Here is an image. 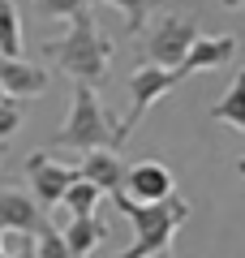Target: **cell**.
Segmentation results:
<instances>
[{"label": "cell", "mask_w": 245, "mask_h": 258, "mask_svg": "<svg viewBox=\"0 0 245 258\" xmlns=\"http://www.w3.org/2000/svg\"><path fill=\"white\" fill-rule=\"evenodd\" d=\"M194 43H198V22H194L190 13H163L151 26V35H146L142 60L163 64V69H181Z\"/></svg>", "instance_id": "5b68a950"}, {"label": "cell", "mask_w": 245, "mask_h": 258, "mask_svg": "<svg viewBox=\"0 0 245 258\" xmlns=\"http://www.w3.org/2000/svg\"><path fill=\"white\" fill-rule=\"evenodd\" d=\"M211 120H219V125H236L245 134V69H236L232 86L224 91V99L211 108Z\"/></svg>", "instance_id": "4fadbf2b"}, {"label": "cell", "mask_w": 245, "mask_h": 258, "mask_svg": "<svg viewBox=\"0 0 245 258\" xmlns=\"http://www.w3.org/2000/svg\"><path fill=\"white\" fill-rule=\"evenodd\" d=\"M125 194L138 203H163V198L176 194V176L163 159H138L125 172Z\"/></svg>", "instance_id": "52a82bcc"}, {"label": "cell", "mask_w": 245, "mask_h": 258, "mask_svg": "<svg viewBox=\"0 0 245 258\" xmlns=\"http://www.w3.org/2000/svg\"><path fill=\"white\" fill-rule=\"evenodd\" d=\"M99 198H103V189L95 181H86V176L78 172V181L65 189V198H60V207L69 215H95V207H99Z\"/></svg>", "instance_id": "9a60e30c"}, {"label": "cell", "mask_w": 245, "mask_h": 258, "mask_svg": "<svg viewBox=\"0 0 245 258\" xmlns=\"http://www.w3.org/2000/svg\"><path fill=\"white\" fill-rule=\"evenodd\" d=\"M151 258H172V254H168V249H159V254H151Z\"/></svg>", "instance_id": "cb8c5ba5"}, {"label": "cell", "mask_w": 245, "mask_h": 258, "mask_svg": "<svg viewBox=\"0 0 245 258\" xmlns=\"http://www.w3.org/2000/svg\"><path fill=\"white\" fill-rule=\"evenodd\" d=\"M0 99H5V86H0Z\"/></svg>", "instance_id": "d4e9b609"}, {"label": "cell", "mask_w": 245, "mask_h": 258, "mask_svg": "<svg viewBox=\"0 0 245 258\" xmlns=\"http://www.w3.org/2000/svg\"><path fill=\"white\" fill-rule=\"evenodd\" d=\"M176 82H181V69H163V64H151V60H142L134 69V78H129V112H125V120L116 125V151L129 142L134 125L146 116V108L159 103Z\"/></svg>", "instance_id": "277c9868"}, {"label": "cell", "mask_w": 245, "mask_h": 258, "mask_svg": "<svg viewBox=\"0 0 245 258\" xmlns=\"http://www.w3.org/2000/svg\"><path fill=\"white\" fill-rule=\"evenodd\" d=\"M52 147H73V151L112 147L116 151V120L103 112L95 86H86V82L73 86V108H69V116H65V125L56 129Z\"/></svg>", "instance_id": "3957f363"}, {"label": "cell", "mask_w": 245, "mask_h": 258, "mask_svg": "<svg viewBox=\"0 0 245 258\" xmlns=\"http://www.w3.org/2000/svg\"><path fill=\"white\" fill-rule=\"evenodd\" d=\"M43 224H47V215H43V207H39L35 194L18 189V185H0V228L35 237Z\"/></svg>", "instance_id": "ba28073f"}, {"label": "cell", "mask_w": 245, "mask_h": 258, "mask_svg": "<svg viewBox=\"0 0 245 258\" xmlns=\"http://www.w3.org/2000/svg\"><path fill=\"white\" fill-rule=\"evenodd\" d=\"M86 181H95L103 194H120L125 189V172L129 168L120 164V155L112 147H99V151H86V159H82V168H78Z\"/></svg>", "instance_id": "8fae6325"}, {"label": "cell", "mask_w": 245, "mask_h": 258, "mask_svg": "<svg viewBox=\"0 0 245 258\" xmlns=\"http://www.w3.org/2000/svg\"><path fill=\"white\" fill-rule=\"evenodd\" d=\"M43 56L56 60L73 82H86V86H99L108 78V64H112V39L99 30L91 9H82L78 18H69V30L60 39H47Z\"/></svg>", "instance_id": "6da1fadb"}, {"label": "cell", "mask_w": 245, "mask_h": 258, "mask_svg": "<svg viewBox=\"0 0 245 258\" xmlns=\"http://www.w3.org/2000/svg\"><path fill=\"white\" fill-rule=\"evenodd\" d=\"M236 176H245V155H241V159H236Z\"/></svg>", "instance_id": "7402d4cb"}, {"label": "cell", "mask_w": 245, "mask_h": 258, "mask_svg": "<svg viewBox=\"0 0 245 258\" xmlns=\"http://www.w3.org/2000/svg\"><path fill=\"white\" fill-rule=\"evenodd\" d=\"M26 181H30V194L39 198V207L47 211V207H60L65 189L78 181V168H65L47 151H35V155H26Z\"/></svg>", "instance_id": "8992f818"}, {"label": "cell", "mask_w": 245, "mask_h": 258, "mask_svg": "<svg viewBox=\"0 0 245 258\" xmlns=\"http://www.w3.org/2000/svg\"><path fill=\"white\" fill-rule=\"evenodd\" d=\"M103 237H108V224H103L99 215H73L69 228H65V245H69L73 258H86Z\"/></svg>", "instance_id": "7c38bea8"}, {"label": "cell", "mask_w": 245, "mask_h": 258, "mask_svg": "<svg viewBox=\"0 0 245 258\" xmlns=\"http://www.w3.org/2000/svg\"><path fill=\"white\" fill-rule=\"evenodd\" d=\"M232 56H236V39L232 35H198V43L190 47V56H185V64H181V78L202 74V69H219V64H228Z\"/></svg>", "instance_id": "30bf717a"}, {"label": "cell", "mask_w": 245, "mask_h": 258, "mask_svg": "<svg viewBox=\"0 0 245 258\" xmlns=\"http://www.w3.org/2000/svg\"><path fill=\"white\" fill-rule=\"evenodd\" d=\"M0 86L13 99H35V95L47 91V69L30 60H5L0 56Z\"/></svg>", "instance_id": "9c48e42d"}, {"label": "cell", "mask_w": 245, "mask_h": 258, "mask_svg": "<svg viewBox=\"0 0 245 258\" xmlns=\"http://www.w3.org/2000/svg\"><path fill=\"white\" fill-rule=\"evenodd\" d=\"M5 258H39V249H35V237H26V232H22V245L13 249V254H5Z\"/></svg>", "instance_id": "ffe728a7"}, {"label": "cell", "mask_w": 245, "mask_h": 258, "mask_svg": "<svg viewBox=\"0 0 245 258\" xmlns=\"http://www.w3.org/2000/svg\"><path fill=\"white\" fill-rule=\"evenodd\" d=\"M99 5H112V9H120L125 13V26H129V35H142V26H146V13L159 5V0H99Z\"/></svg>", "instance_id": "2e32d148"}, {"label": "cell", "mask_w": 245, "mask_h": 258, "mask_svg": "<svg viewBox=\"0 0 245 258\" xmlns=\"http://www.w3.org/2000/svg\"><path fill=\"white\" fill-rule=\"evenodd\" d=\"M0 258H5V228H0Z\"/></svg>", "instance_id": "603a6c76"}, {"label": "cell", "mask_w": 245, "mask_h": 258, "mask_svg": "<svg viewBox=\"0 0 245 258\" xmlns=\"http://www.w3.org/2000/svg\"><path fill=\"white\" fill-rule=\"evenodd\" d=\"M18 129H22V99L5 95L0 99V138H13Z\"/></svg>", "instance_id": "d6986e66"}, {"label": "cell", "mask_w": 245, "mask_h": 258, "mask_svg": "<svg viewBox=\"0 0 245 258\" xmlns=\"http://www.w3.org/2000/svg\"><path fill=\"white\" fill-rule=\"evenodd\" d=\"M35 249H39V258H73L69 245H65V232L56 228V224H43V228L35 232Z\"/></svg>", "instance_id": "e0dca14e"}, {"label": "cell", "mask_w": 245, "mask_h": 258, "mask_svg": "<svg viewBox=\"0 0 245 258\" xmlns=\"http://www.w3.org/2000/svg\"><path fill=\"white\" fill-rule=\"evenodd\" d=\"M0 56L22 60V13L13 0H0Z\"/></svg>", "instance_id": "5bb4252c"}, {"label": "cell", "mask_w": 245, "mask_h": 258, "mask_svg": "<svg viewBox=\"0 0 245 258\" xmlns=\"http://www.w3.org/2000/svg\"><path fill=\"white\" fill-rule=\"evenodd\" d=\"M112 203H116V211L134 224V245L120 249L116 258H151V254H159V249L172 245V232L190 220V203L176 198V194L163 198V203H138V198H129V194L120 189V194H112Z\"/></svg>", "instance_id": "7a4b0ae2"}, {"label": "cell", "mask_w": 245, "mask_h": 258, "mask_svg": "<svg viewBox=\"0 0 245 258\" xmlns=\"http://www.w3.org/2000/svg\"><path fill=\"white\" fill-rule=\"evenodd\" d=\"M224 9H232V13H245V0H219Z\"/></svg>", "instance_id": "44dd1931"}, {"label": "cell", "mask_w": 245, "mask_h": 258, "mask_svg": "<svg viewBox=\"0 0 245 258\" xmlns=\"http://www.w3.org/2000/svg\"><path fill=\"white\" fill-rule=\"evenodd\" d=\"M95 0H35V9L43 13V18H56V22H69L78 18L82 9H91Z\"/></svg>", "instance_id": "ac0fdd59"}]
</instances>
